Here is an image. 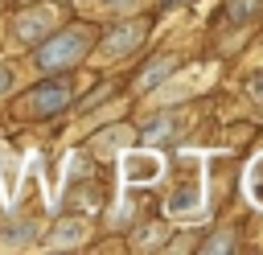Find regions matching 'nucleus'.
Listing matches in <instances>:
<instances>
[{"label": "nucleus", "mask_w": 263, "mask_h": 255, "mask_svg": "<svg viewBox=\"0 0 263 255\" xmlns=\"http://www.w3.org/2000/svg\"><path fill=\"white\" fill-rule=\"evenodd\" d=\"M82 53H86V33H82V29H66V33H58V37H49V41L33 53V66L45 70V74H53V70L78 62Z\"/></svg>", "instance_id": "nucleus-1"}, {"label": "nucleus", "mask_w": 263, "mask_h": 255, "mask_svg": "<svg viewBox=\"0 0 263 255\" xmlns=\"http://www.w3.org/2000/svg\"><path fill=\"white\" fill-rule=\"evenodd\" d=\"M66 103H70V82L66 78H45V82H37L29 90V111L33 115H53Z\"/></svg>", "instance_id": "nucleus-2"}, {"label": "nucleus", "mask_w": 263, "mask_h": 255, "mask_svg": "<svg viewBox=\"0 0 263 255\" xmlns=\"http://www.w3.org/2000/svg\"><path fill=\"white\" fill-rule=\"evenodd\" d=\"M140 41H144V21H132V25H119V29L99 45V53H103V58H123V53H132Z\"/></svg>", "instance_id": "nucleus-3"}, {"label": "nucleus", "mask_w": 263, "mask_h": 255, "mask_svg": "<svg viewBox=\"0 0 263 255\" xmlns=\"http://www.w3.org/2000/svg\"><path fill=\"white\" fill-rule=\"evenodd\" d=\"M185 132V119L177 115V111H164V115H152L144 128H140V136H144V144H168V140H177Z\"/></svg>", "instance_id": "nucleus-4"}, {"label": "nucleus", "mask_w": 263, "mask_h": 255, "mask_svg": "<svg viewBox=\"0 0 263 255\" xmlns=\"http://www.w3.org/2000/svg\"><path fill=\"white\" fill-rule=\"evenodd\" d=\"M160 160L152 156V152H127L123 156V177H127V185H148V181H156L160 177Z\"/></svg>", "instance_id": "nucleus-5"}, {"label": "nucleus", "mask_w": 263, "mask_h": 255, "mask_svg": "<svg viewBox=\"0 0 263 255\" xmlns=\"http://www.w3.org/2000/svg\"><path fill=\"white\" fill-rule=\"evenodd\" d=\"M49 25H53V12H49V8L21 12V16H16V37H21L25 45H33V41H41V37L49 33Z\"/></svg>", "instance_id": "nucleus-6"}, {"label": "nucleus", "mask_w": 263, "mask_h": 255, "mask_svg": "<svg viewBox=\"0 0 263 255\" xmlns=\"http://www.w3.org/2000/svg\"><path fill=\"white\" fill-rule=\"evenodd\" d=\"M197 206H201V181H197V185L189 181V185H181V189L168 197V214H193Z\"/></svg>", "instance_id": "nucleus-7"}, {"label": "nucleus", "mask_w": 263, "mask_h": 255, "mask_svg": "<svg viewBox=\"0 0 263 255\" xmlns=\"http://www.w3.org/2000/svg\"><path fill=\"white\" fill-rule=\"evenodd\" d=\"M82 234H86V222H82V218H66V222H58V230L49 234V247H74V243H82Z\"/></svg>", "instance_id": "nucleus-8"}, {"label": "nucleus", "mask_w": 263, "mask_h": 255, "mask_svg": "<svg viewBox=\"0 0 263 255\" xmlns=\"http://www.w3.org/2000/svg\"><path fill=\"white\" fill-rule=\"evenodd\" d=\"M263 8V0H230L226 4V21H230V29H238V25H247V21H255V12Z\"/></svg>", "instance_id": "nucleus-9"}, {"label": "nucleus", "mask_w": 263, "mask_h": 255, "mask_svg": "<svg viewBox=\"0 0 263 255\" xmlns=\"http://www.w3.org/2000/svg\"><path fill=\"white\" fill-rule=\"evenodd\" d=\"M173 70H177V58H156V62L140 74V90H152V86H156L160 78H168Z\"/></svg>", "instance_id": "nucleus-10"}, {"label": "nucleus", "mask_w": 263, "mask_h": 255, "mask_svg": "<svg viewBox=\"0 0 263 255\" xmlns=\"http://www.w3.org/2000/svg\"><path fill=\"white\" fill-rule=\"evenodd\" d=\"M247 185H251V197L263 206V156L251 165V173H247Z\"/></svg>", "instance_id": "nucleus-11"}, {"label": "nucleus", "mask_w": 263, "mask_h": 255, "mask_svg": "<svg viewBox=\"0 0 263 255\" xmlns=\"http://www.w3.org/2000/svg\"><path fill=\"white\" fill-rule=\"evenodd\" d=\"M230 247H234V239H230V234H218V239H210V243H205V251H230Z\"/></svg>", "instance_id": "nucleus-12"}, {"label": "nucleus", "mask_w": 263, "mask_h": 255, "mask_svg": "<svg viewBox=\"0 0 263 255\" xmlns=\"http://www.w3.org/2000/svg\"><path fill=\"white\" fill-rule=\"evenodd\" d=\"M251 95H255V99H263V70L251 78Z\"/></svg>", "instance_id": "nucleus-13"}, {"label": "nucleus", "mask_w": 263, "mask_h": 255, "mask_svg": "<svg viewBox=\"0 0 263 255\" xmlns=\"http://www.w3.org/2000/svg\"><path fill=\"white\" fill-rule=\"evenodd\" d=\"M8 82H12V70H8V66H0V95L8 90Z\"/></svg>", "instance_id": "nucleus-14"}, {"label": "nucleus", "mask_w": 263, "mask_h": 255, "mask_svg": "<svg viewBox=\"0 0 263 255\" xmlns=\"http://www.w3.org/2000/svg\"><path fill=\"white\" fill-rule=\"evenodd\" d=\"M103 8H123V4H132V0H99Z\"/></svg>", "instance_id": "nucleus-15"}, {"label": "nucleus", "mask_w": 263, "mask_h": 255, "mask_svg": "<svg viewBox=\"0 0 263 255\" xmlns=\"http://www.w3.org/2000/svg\"><path fill=\"white\" fill-rule=\"evenodd\" d=\"M177 4H185V0H164V8H177Z\"/></svg>", "instance_id": "nucleus-16"}]
</instances>
